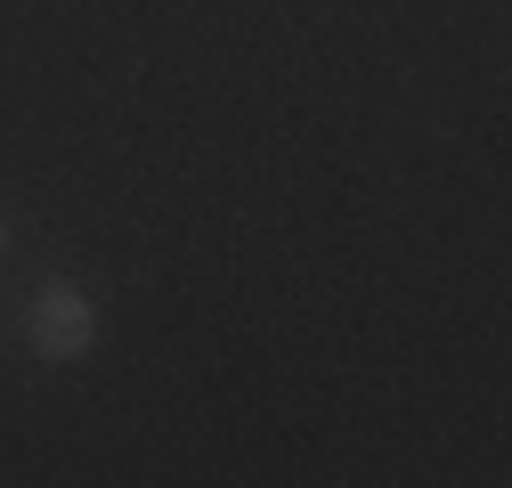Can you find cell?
<instances>
[{"label": "cell", "mask_w": 512, "mask_h": 488, "mask_svg": "<svg viewBox=\"0 0 512 488\" xmlns=\"http://www.w3.org/2000/svg\"><path fill=\"white\" fill-rule=\"evenodd\" d=\"M25 342H33V358H49V366L90 358V350H98V301H90L74 277L33 285V301H25Z\"/></svg>", "instance_id": "6da1fadb"}, {"label": "cell", "mask_w": 512, "mask_h": 488, "mask_svg": "<svg viewBox=\"0 0 512 488\" xmlns=\"http://www.w3.org/2000/svg\"><path fill=\"white\" fill-rule=\"evenodd\" d=\"M0 261H9V220H0Z\"/></svg>", "instance_id": "7a4b0ae2"}]
</instances>
